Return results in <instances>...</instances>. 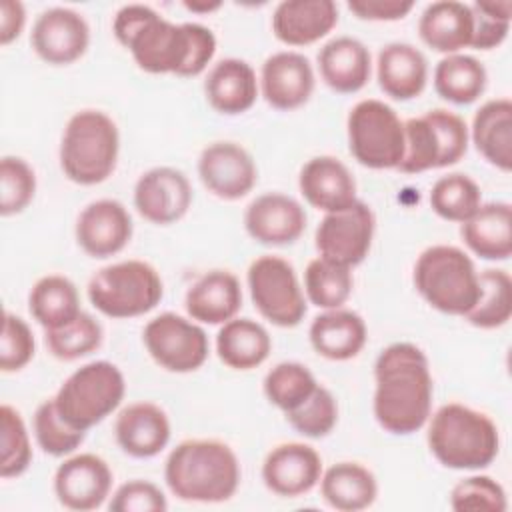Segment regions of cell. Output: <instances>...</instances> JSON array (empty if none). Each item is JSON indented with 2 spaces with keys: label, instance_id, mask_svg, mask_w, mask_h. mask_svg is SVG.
Returning <instances> with one entry per match:
<instances>
[{
  "label": "cell",
  "instance_id": "7bdbcfd3",
  "mask_svg": "<svg viewBox=\"0 0 512 512\" xmlns=\"http://www.w3.org/2000/svg\"><path fill=\"white\" fill-rule=\"evenodd\" d=\"M34 436L38 446L50 456H68L82 442L86 432L70 426L58 412L54 398L44 400L34 412Z\"/></svg>",
  "mask_w": 512,
  "mask_h": 512
},
{
  "label": "cell",
  "instance_id": "c3c4849f",
  "mask_svg": "<svg viewBox=\"0 0 512 512\" xmlns=\"http://www.w3.org/2000/svg\"><path fill=\"white\" fill-rule=\"evenodd\" d=\"M34 334L30 326L16 314L4 312L0 336V370L18 372L34 358Z\"/></svg>",
  "mask_w": 512,
  "mask_h": 512
},
{
  "label": "cell",
  "instance_id": "30bf717a",
  "mask_svg": "<svg viewBox=\"0 0 512 512\" xmlns=\"http://www.w3.org/2000/svg\"><path fill=\"white\" fill-rule=\"evenodd\" d=\"M350 154L366 168H398L404 156V122L392 106L366 98L352 106L346 120Z\"/></svg>",
  "mask_w": 512,
  "mask_h": 512
},
{
  "label": "cell",
  "instance_id": "f546056e",
  "mask_svg": "<svg viewBox=\"0 0 512 512\" xmlns=\"http://www.w3.org/2000/svg\"><path fill=\"white\" fill-rule=\"evenodd\" d=\"M464 244L484 260H508L512 254V206L488 202L462 222Z\"/></svg>",
  "mask_w": 512,
  "mask_h": 512
},
{
  "label": "cell",
  "instance_id": "484cf974",
  "mask_svg": "<svg viewBox=\"0 0 512 512\" xmlns=\"http://www.w3.org/2000/svg\"><path fill=\"white\" fill-rule=\"evenodd\" d=\"M258 88L254 68L242 58H224L216 62L204 80L208 104L226 116L250 110L258 98Z\"/></svg>",
  "mask_w": 512,
  "mask_h": 512
},
{
  "label": "cell",
  "instance_id": "e575fe53",
  "mask_svg": "<svg viewBox=\"0 0 512 512\" xmlns=\"http://www.w3.org/2000/svg\"><path fill=\"white\" fill-rule=\"evenodd\" d=\"M28 308L44 330L68 324L82 312L74 282L62 274L42 276L28 294Z\"/></svg>",
  "mask_w": 512,
  "mask_h": 512
},
{
  "label": "cell",
  "instance_id": "4316f807",
  "mask_svg": "<svg viewBox=\"0 0 512 512\" xmlns=\"http://www.w3.org/2000/svg\"><path fill=\"white\" fill-rule=\"evenodd\" d=\"M184 304L192 320L222 326L236 318L242 306V288L230 270H210L188 288Z\"/></svg>",
  "mask_w": 512,
  "mask_h": 512
},
{
  "label": "cell",
  "instance_id": "9a60e30c",
  "mask_svg": "<svg viewBox=\"0 0 512 512\" xmlns=\"http://www.w3.org/2000/svg\"><path fill=\"white\" fill-rule=\"evenodd\" d=\"M192 184L188 176L172 166L146 170L134 184V206L152 224H172L192 206Z\"/></svg>",
  "mask_w": 512,
  "mask_h": 512
},
{
  "label": "cell",
  "instance_id": "ac0fdd59",
  "mask_svg": "<svg viewBox=\"0 0 512 512\" xmlns=\"http://www.w3.org/2000/svg\"><path fill=\"white\" fill-rule=\"evenodd\" d=\"M76 242L92 258H108L124 250L132 238V218L122 202L100 198L82 208L76 220Z\"/></svg>",
  "mask_w": 512,
  "mask_h": 512
},
{
  "label": "cell",
  "instance_id": "836d02e7",
  "mask_svg": "<svg viewBox=\"0 0 512 512\" xmlns=\"http://www.w3.org/2000/svg\"><path fill=\"white\" fill-rule=\"evenodd\" d=\"M324 502L340 512H358L374 504L378 496L376 476L358 462H338L320 478Z\"/></svg>",
  "mask_w": 512,
  "mask_h": 512
},
{
  "label": "cell",
  "instance_id": "277c9868",
  "mask_svg": "<svg viewBox=\"0 0 512 512\" xmlns=\"http://www.w3.org/2000/svg\"><path fill=\"white\" fill-rule=\"evenodd\" d=\"M428 420V448L442 466L482 470L498 456V426L484 412L450 402L440 406Z\"/></svg>",
  "mask_w": 512,
  "mask_h": 512
},
{
  "label": "cell",
  "instance_id": "603a6c76",
  "mask_svg": "<svg viewBox=\"0 0 512 512\" xmlns=\"http://www.w3.org/2000/svg\"><path fill=\"white\" fill-rule=\"evenodd\" d=\"M338 24L334 0H282L272 14L274 36L288 46H306Z\"/></svg>",
  "mask_w": 512,
  "mask_h": 512
},
{
  "label": "cell",
  "instance_id": "52a82bcc",
  "mask_svg": "<svg viewBox=\"0 0 512 512\" xmlns=\"http://www.w3.org/2000/svg\"><path fill=\"white\" fill-rule=\"evenodd\" d=\"M124 392L126 382L120 368L108 360H94L62 382L54 404L70 426L86 432L120 406Z\"/></svg>",
  "mask_w": 512,
  "mask_h": 512
},
{
  "label": "cell",
  "instance_id": "7c38bea8",
  "mask_svg": "<svg viewBox=\"0 0 512 512\" xmlns=\"http://www.w3.org/2000/svg\"><path fill=\"white\" fill-rule=\"evenodd\" d=\"M152 360L168 372H194L208 358V336L204 328L180 314L162 312L142 332Z\"/></svg>",
  "mask_w": 512,
  "mask_h": 512
},
{
  "label": "cell",
  "instance_id": "74e56055",
  "mask_svg": "<svg viewBox=\"0 0 512 512\" xmlns=\"http://www.w3.org/2000/svg\"><path fill=\"white\" fill-rule=\"evenodd\" d=\"M352 286L354 280L350 268L328 262L320 256L310 260L304 270L306 298L322 310L342 308L352 294Z\"/></svg>",
  "mask_w": 512,
  "mask_h": 512
},
{
  "label": "cell",
  "instance_id": "f35d334b",
  "mask_svg": "<svg viewBox=\"0 0 512 512\" xmlns=\"http://www.w3.org/2000/svg\"><path fill=\"white\" fill-rule=\"evenodd\" d=\"M482 204L478 184L462 172H452L438 178L430 190V208L444 220L464 222Z\"/></svg>",
  "mask_w": 512,
  "mask_h": 512
},
{
  "label": "cell",
  "instance_id": "e0dca14e",
  "mask_svg": "<svg viewBox=\"0 0 512 512\" xmlns=\"http://www.w3.org/2000/svg\"><path fill=\"white\" fill-rule=\"evenodd\" d=\"M202 184L222 200L244 198L258 180L250 152L236 142H212L198 158Z\"/></svg>",
  "mask_w": 512,
  "mask_h": 512
},
{
  "label": "cell",
  "instance_id": "44dd1931",
  "mask_svg": "<svg viewBox=\"0 0 512 512\" xmlns=\"http://www.w3.org/2000/svg\"><path fill=\"white\" fill-rule=\"evenodd\" d=\"M306 212L298 200L280 192L254 198L244 212V228L260 244L286 246L296 242L306 228Z\"/></svg>",
  "mask_w": 512,
  "mask_h": 512
},
{
  "label": "cell",
  "instance_id": "5b68a950",
  "mask_svg": "<svg viewBox=\"0 0 512 512\" xmlns=\"http://www.w3.org/2000/svg\"><path fill=\"white\" fill-rule=\"evenodd\" d=\"M118 152L116 122L102 110H80L66 122L60 142V168L68 180L94 186L114 172Z\"/></svg>",
  "mask_w": 512,
  "mask_h": 512
},
{
  "label": "cell",
  "instance_id": "6da1fadb",
  "mask_svg": "<svg viewBox=\"0 0 512 512\" xmlns=\"http://www.w3.org/2000/svg\"><path fill=\"white\" fill-rule=\"evenodd\" d=\"M116 40L150 74L198 76L216 54L214 32L198 22L174 24L152 6L126 4L112 22Z\"/></svg>",
  "mask_w": 512,
  "mask_h": 512
},
{
  "label": "cell",
  "instance_id": "f6af8a7d",
  "mask_svg": "<svg viewBox=\"0 0 512 512\" xmlns=\"http://www.w3.org/2000/svg\"><path fill=\"white\" fill-rule=\"evenodd\" d=\"M36 192V174L30 164L18 156L0 160V214H20L32 202Z\"/></svg>",
  "mask_w": 512,
  "mask_h": 512
},
{
  "label": "cell",
  "instance_id": "4dcf8cb0",
  "mask_svg": "<svg viewBox=\"0 0 512 512\" xmlns=\"http://www.w3.org/2000/svg\"><path fill=\"white\" fill-rule=\"evenodd\" d=\"M312 348L328 360H350L360 354L366 344V324L360 314L334 308L318 314L308 330Z\"/></svg>",
  "mask_w": 512,
  "mask_h": 512
},
{
  "label": "cell",
  "instance_id": "7dc6e473",
  "mask_svg": "<svg viewBox=\"0 0 512 512\" xmlns=\"http://www.w3.org/2000/svg\"><path fill=\"white\" fill-rule=\"evenodd\" d=\"M474 30L470 46L476 50H492L500 46L510 30L512 20V2L510 0H476L470 4Z\"/></svg>",
  "mask_w": 512,
  "mask_h": 512
},
{
  "label": "cell",
  "instance_id": "1f68e13d",
  "mask_svg": "<svg viewBox=\"0 0 512 512\" xmlns=\"http://www.w3.org/2000/svg\"><path fill=\"white\" fill-rule=\"evenodd\" d=\"M476 150L502 172L512 168V102L510 98H494L484 102L468 130Z\"/></svg>",
  "mask_w": 512,
  "mask_h": 512
},
{
  "label": "cell",
  "instance_id": "2e32d148",
  "mask_svg": "<svg viewBox=\"0 0 512 512\" xmlns=\"http://www.w3.org/2000/svg\"><path fill=\"white\" fill-rule=\"evenodd\" d=\"M112 470L104 458L84 452L66 458L54 472V494L68 510L100 508L110 496Z\"/></svg>",
  "mask_w": 512,
  "mask_h": 512
},
{
  "label": "cell",
  "instance_id": "ba28073f",
  "mask_svg": "<svg viewBox=\"0 0 512 512\" xmlns=\"http://www.w3.org/2000/svg\"><path fill=\"white\" fill-rule=\"evenodd\" d=\"M164 286L156 268L144 260H122L94 272L88 298L110 318H134L150 312L162 300Z\"/></svg>",
  "mask_w": 512,
  "mask_h": 512
},
{
  "label": "cell",
  "instance_id": "f907efd6",
  "mask_svg": "<svg viewBox=\"0 0 512 512\" xmlns=\"http://www.w3.org/2000/svg\"><path fill=\"white\" fill-rule=\"evenodd\" d=\"M414 8L412 0H350L348 10L360 20L392 22L404 18Z\"/></svg>",
  "mask_w": 512,
  "mask_h": 512
},
{
  "label": "cell",
  "instance_id": "d590c367",
  "mask_svg": "<svg viewBox=\"0 0 512 512\" xmlns=\"http://www.w3.org/2000/svg\"><path fill=\"white\" fill-rule=\"evenodd\" d=\"M484 64L470 54H448L434 68V90L440 98L464 106L478 100L486 90Z\"/></svg>",
  "mask_w": 512,
  "mask_h": 512
},
{
  "label": "cell",
  "instance_id": "cb8c5ba5",
  "mask_svg": "<svg viewBox=\"0 0 512 512\" xmlns=\"http://www.w3.org/2000/svg\"><path fill=\"white\" fill-rule=\"evenodd\" d=\"M114 434L118 446L134 458H152L170 442V420L154 402H134L120 410Z\"/></svg>",
  "mask_w": 512,
  "mask_h": 512
},
{
  "label": "cell",
  "instance_id": "d4e9b609",
  "mask_svg": "<svg viewBox=\"0 0 512 512\" xmlns=\"http://www.w3.org/2000/svg\"><path fill=\"white\" fill-rule=\"evenodd\" d=\"M318 70L328 88L340 94H354L370 80V50L358 38L336 36L320 48Z\"/></svg>",
  "mask_w": 512,
  "mask_h": 512
},
{
  "label": "cell",
  "instance_id": "b9f144b4",
  "mask_svg": "<svg viewBox=\"0 0 512 512\" xmlns=\"http://www.w3.org/2000/svg\"><path fill=\"white\" fill-rule=\"evenodd\" d=\"M0 448V476H22L32 462V446L20 412L10 404L0 406Z\"/></svg>",
  "mask_w": 512,
  "mask_h": 512
},
{
  "label": "cell",
  "instance_id": "8d00e7d4",
  "mask_svg": "<svg viewBox=\"0 0 512 512\" xmlns=\"http://www.w3.org/2000/svg\"><path fill=\"white\" fill-rule=\"evenodd\" d=\"M512 316V280L506 270L488 268L480 272V298L464 316L472 326L492 330L504 326Z\"/></svg>",
  "mask_w": 512,
  "mask_h": 512
},
{
  "label": "cell",
  "instance_id": "d6a6232c",
  "mask_svg": "<svg viewBox=\"0 0 512 512\" xmlns=\"http://www.w3.org/2000/svg\"><path fill=\"white\" fill-rule=\"evenodd\" d=\"M272 350L268 330L252 318H232L216 334L218 358L232 370H252L260 366Z\"/></svg>",
  "mask_w": 512,
  "mask_h": 512
},
{
  "label": "cell",
  "instance_id": "7a4b0ae2",
  "mask_svg": "<svg viewBox=\"0 0 512 512\" xmlns=\"http://www.w3.org/2000/svg\"><path fill=\"white\" fill-rule=\"evenodd\" d=\"M374 416L390 434L420 430L432 410V374L428 358L412 342L386 346L374 364Z\"/></svg>",
  "mask_w": 512,
  "mask_h": 512
},
{
  "label": "cell",
  "instance_id": "7402d4cb",
  "mask_svg": "<svg viewBox=\"0 0 512 512\" xmlns=\"http://www.w3.org/2000/svg\"><path fill=\"white\" fill-rule=\"evenodd\" d=\"M298 188L310 206L326 214L346 210L358 200L352 172L334 156L310 158L300 170Z\"/></svg>",
  "mask_w": 512,
  "mask_h": 512
},
{
  "label": "cell",
  "instance_id": "4fadbf2b",
  "mask_svg": "<svg viewBox=\"0 0 512 512\" xmlns=\"http://www.w3.org/2000/svg\"><path fill=\"white\" fill-rule=\"evenodd\" d=\"M374 228L376 218L372 208L366 202L356 200L346 210L324 214L316 228L314 244L320 258L354 268L368 256Z\"/></svg>",
  "mask_w": 512,
  "mask_h": 512
},
{
  "label": "cell",
  "instance_id": "ffe728a7",
  "mask_svg": "<svg viewBox=\"0 0 512 512\" xmlns=\"http://www.w3.org/2000/svg\"><path fill=\"white\" fill-rule=\"evenodd\" d=\"M314 70L310 60L294 50L268 56L260 70V90L264 100L276 110H296L314 92Z\"/></svg>",
  "mask_w": 512,
  "mask_h": 512
},
{
  "label": "cell",
  "instance_id": "ee69618b",
  "mask_svg": "<svg viewBox=\"0 0 512 512\" xmlns=\"http://www.w3.org/2000/svg\"><path fill=\"white\" fill-rule=\"evenodd\" d=\"M286 420L298 434L306 438H324L338 422L336 398L328 388L318 384L300 406L286 412Z\"/></svg>",
  "mask_w": 512,
  "mask_h": 512
},
{
  "label": "cell",
  "instance_id": "5bb4252c",
  "mask_svg": "<svg viewBox=\"0 0 512 512\" xmlns=\"http://www.w3.org/2000/svg\"><path fill=\"white\" fill-rule=\"evenodd\" d=\"M30 44L44 62L66 66L82 58L88 50L90 28L86 18L72 8H46L34 20Z\"/></svg>",
  "mask_w": 512,
  "mask_h": 512
},
{
  "label": "cell",
  "instance_id": "ab89813d",
  "mask_svg": "<svg viewBox=\"0 0 512 512\" xmlns=\"http://www.w3.org/2000/svg\"><path fill=\"white\" fill-rule=\"evenodd\" d=\"M48 352L64 362H72L96 352L102 344V326L88 312H80L68 324L46 330L44 336Z\"/></svg>",
  "mask_w": 512,
  "mask_h": 512
},
{
  "label": "cell",
  "instance_id": "bcb514c9",
  "mask_svg": "<svg viewBox=\"0 0 512 512\" xmlns=\"http://www.w3.org/2000/svg\"><path fill=\"white\" fill-rule=\"evenodd\" d=\"M450 508L456 512H504L508 508L506 492L500 482L490 476H468L450 490Z\"/></svg>",
  "mask_w": 512,
  "mask_h": 512
},
{
  "label": "cell",
  "instance_id": "d6986e66",
  "mask_svg": "<svg viewBox=\"0 0 512 512\" xmlns=\"http://www.w3.org/2000/svg\"><path fill=\"white\" fill-rule=\"evenodd\" d=\"M322 478L320 454L304 442H284L272 448L262 464L266 488L282 498L310 492Z\"/></svg>",
  "mask_w": 512,
  "mask_h": 512
},
{
  "label": "cell",
  "instance_id": "681fc988",
  "mask_svg": "<svg viewBox=\"0 0 512 512\" xmlns=\"http://www.w3.org/2000/svg\"><path fill=\"white\" fill-rule=\"evenodd\" d=\"M112 512H166L164 492L148 480H128L112 494L108 504Z\"/></svg>",
  "mask_w": 512,
  "mask_h": 512
},
{
  "label": "cell",
  "instance_id": "816d5d0a",
  "mask_svg": "<svg viewBox=\"0 0 512 512\" xmlns=\"http://www.w3.org/2000/svg\"><path fill=\"white\" fill-rule=\"evenodd\" d=\"M26 24L24 4L18 0H2L0 2V44L8 46L14 42Z\"/></svg>",
  "mask_w": 512,
  "mask_h": 512
},
{
  "label": "cell",
  "instance_id": "f1b7e54d",
  "mask_svg": "<svg viewBox=\"0 0 512 512\" xmlns=\"http://www.w3.org/2000/svg\"><path fill=\"white\" fill-rule=\"evenodd\" d=\"M474 18L470 4L438 0L428 4L418 20V34L426 46L442 54H458L470 46Z\"/></svg>",
  "mask_w": 512,
  "mask_h": 512
},
{
  "label": "cell",
  "instance_id": "83f0119b",
  "mask_svg": "<svg viewBox=\"0 0 512 512\" xmlns=\"http://www.w3.org/2000/svg\"><path fill=\"white\" fill-rule=\"evenodd\" d=\"M376 78L390 98L412 100L424 92L428 82L426 56L408 42H390L378 52Z\"/></svg>",
  "mask_w": 512,
  "mask_h": 512
},
{
  "label": "cell",
  "instance_id": "f5cc1de1",
  "mask_svg": "<svg viewBox=\"0 0 512 512\" xmlns=\"http://www.w3.org/2000/svg\"><path fill=\"white\" fill-rule=\"evenodd\" d=\"M184 6L192 12H212L222 6V2H184Z\"/></svg>",
  "mask_w": 512,
  "mask_h": 512
},
{
  "label": "cell",
  "instance_id": "60d3db41",
  "mask_svg": "<svg viewBox=\"0 0 512 512\" xmlns=\"http://www.w3.org/2000/svg\"><path fill=\"white\" fill-rule=\"evenodd\" d=\"M266 398L284 414L300 406L318 386L314 374L300 362H280L264 376Z\"/></svg>",
  "mask_w": 512,
  "mask_h": 512
},
{
  "label": "cell",
  "instance_id": "8fae6325",
  "mask_svg": "<svg viewBox=\"0 0 512 512\" xmlns=\"http://www.w3.org/2000/svg\"><path fill=\"white\" fill-rule=\"evenodd\" d=\"M248 288L256 310L280 328L298 326L306 314V296L294 266L280 256H260L248 268Z\"/></svg>",
  "mask_w": 512,
  "mask_h": 512
},
{
  "label": "cell",
  "instance_id": "3957f363",
  "mask_svg": "<svg viewBox=\"0 0 512 512\" xmlns=\"http://www.w3.org/2000/svg\"><path fill=\"white\" fill-rule=\"evenodd\" d=\"M164 480L184 502H226L240 484V462L220 440H184L166 458Z\"/></svg>",
  "mask_w": 512,
  "mask_h": 512
},
{
  "label": "cell",
  "instance_id": "9c48e42d",
  "mask_svg": "<svg viewBox=\"0 0 512 512\" xmlns=\"http://www.w3.org/2000/svg\"><path fill=\"white\" fill-rule=\"evenodd\" d=\"M468 140V126L458 114L444 108L428 110L404 122V156L398 170L420 174L452 166L464 158Z\"/></svg>",
  "mask_w": 512,
  "mask_h": 512
},
{
  "label": "cell",
  "instance_id": "8992f818",
  "mask_svg": "<svg viewBox=\"0 0 512 512\" xmlns=\"http://www.w3.org/2000/svg\"><path fill=\"white\" fill-rule=\"evenodd\" d=\"M414 286L432 308L466 316L480 298V272L458 246L436 244L418 256Z\"/></svg>",
  "mask_w": 512,
  "mask_h": 512
}]
</instances>
